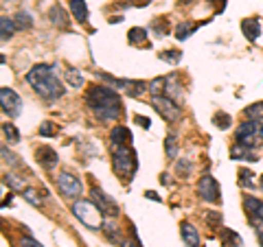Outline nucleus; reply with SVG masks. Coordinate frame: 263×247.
Instances as JSON below:
<instances>
[{"mask_svg": "<svg viewBox=\"0 0 263 247\" xmlns=\"http://www.w3.org/2000/svg\"><path fill=\"white\" fill-rule=\"evenodd\" d=\"M86 105L99 120H117L123 114V103L117 90L105 86H92L86 92Z\"/></svg>", "mask_w": 263, "mask_h": 247, "instance_id": "nucleus-1", "label": "nucleus"}, {"mask_svg": "<svg viewBox=\"0 0 263 247\" xmlns=\"http://www.w3.org/2000/svg\"><path fill=\"white\" fill-rule=\"evenodd\" d=\"M55 70H57V66L37 64V66H33L27 75V84L42 98H46V101H55V98H60L64 94V86Z\"/></svg>", "mask_w": 263, "mask_h": 247, "instance_id": "nucleus-2", "label": "nucleus"}, {"mask_svg": "<svg viewBox=\"0 0 263 247\" xmlns=\"http://www.w3.org/2000/svg\"><path fill=\"white\" fill-rule=\"evenodd\" d=\"M72 215L90 230H101L103 228V212L99 210L92 201H86V199L75 201L72 203Z\"/></svg>", "mask_w": 263, "mask_h": 247, "instance_id": "nucleus-3", "label": "nucleus"}, {"mask_svg": "<svg viewBox=\"0 0 263 247\" xmlns=\"http://www.w3.org/2000/svg\"><path fill=\"white\" fill-rule=\"evenodd\" d=\"M112 167L123 179H129L136 171V153L129 147H117L112 153Z\"/></svg>", "mask_w": 263, "mask_h": 247, "instance_id": "nucleus-4", "label": "nucleus"}, {"mask_svg": "<svg viewBox=\"0 0 263 247\" xmlns=\"http://www.w3.org/2000/svg\"><path fill=\"white\" fill-rule=\"evenodd\" d=\"M152 105L167 122H176V120H180V116H182V108H178V103L169 96H154Z\"/></svg>", "mask_w": 263, "mask_h": 247, "instance_id": "nucleus-5", "label": "nucleus"}, {"mask_svg": "<svg viewBox=\"0 0 263 247\" xmlns=\"http://www.w3.org/2000/svg\"><path fill=\"white\" fill-rule=\"evenodd\" d=\"M99 77L105 79L108 84H112V88H117V90H123L125 94L129 96H141L143 92L149 86L143 84V81H129V79H114V77H108V75H103V72H99Z\"/></svg>", "mask_w": 263, "mask_h": 247, "instance_id": "nucleus-6", "label": "nucleus"}, {"mask_svg": "<svg viewBox=\"0 0 263 247\" xmlns=\"http://www.w3.org/2000/svg\"><path fill=\"white\" fill-rule=\"evenodd\" d=\"M57 188L62 191V195L66 197H70V199H75V197L81 195V191H84V186H81V179L75 177L72 173L68 171H64L57 175Z\"/></svg>", "mask_w": 263, "mask_h": 247, "instance_id": "nucleus-7", "label": "nucleus"}, {"mask_svg": "<svg viewBox=\"0 0 263 247\" xmlns=\"http://www.w3.org/2000/svg\"><path fill=\"white\" fill-rule=\"evenodd\" d=\"M0 103H3V112L9 114V118H15L22 114V98L15 94L11 88L0 90Z\"/></svg>", "mask_w": 263, "mask_h": 247, "instance_id": "nucleus-8", "label": "nucleus"}, {"mask_svg": "<svg viewBox=\"0 0 263 247\" xmlns=\"http://www.w3.org/2000/svg\"><path fill=\"white\" fill-rule=\"evenodd\" d=\"M197 193H200V197L204 201L209 203H217L219 201V184L215 182V177L213 175H204L200 182H197Z\"/></svg>", "mask_w": 263, "mask_h": 247, "instance_id": "nucleus-9", "label": "nucleus"}, {"mask_svg": "<svg viewBox=\"0 0 263 247\" xmlns=\"http://www.w3.org/2000/svg\"><path fill=\"white\" fill-rule=\"evenodd\" d=\"M90 195H92V203L103 212V215H114V217L119 215V205L114 203L103 191H99V188H92V191H90Z\"/></svg>", "mask_w": 263, "mask_h": 247, "instance_id": "nucleus-10", "label": "nucleus"}, {"mask_svg": "<svg viewBox=\"0 0 263 247\" xmlns=\"http://www.w3.org/2000/svg\"><path fill=\"white\" fill-rule=\"evenodd\" d=\"M243 208H246V212H248L250 221H254V223H261L263 221V201L261 199H257V197H252V195H246L243 197Z\"/></svg>", "mask_w": 263, "mask_h": 247, "instance_id": "nucleus-11", "label": "nucleus"}, {"mask_svg": "<svg viewBox=\"0 0 263 247\" xmlns=\"http://www.w3.org/2000/svg\"><path fill=\"white\" fill-rule=\"evenodd\" d=\"M35 158H37V162L42 164V167H44L46 171L55 169V167H57V162H60V158H57V153L51 149V147H40V149L35 151Z\"/></svg>", "mask_w": 263, "mask_h": 247, "instance_id": "nucleus-12", "label": "nucleus"}, {"mask_svg": "<svg viewBox=\"0 0 263 247\" xmlns=\"http://www.w3.org/2000/svg\"><path fill=\"white\" fill-rule=\"evenodd\" d=\"M48 20H51L55 27H60V29H68V27H70L68 13L62 9V5H53L51 9H48Z\"/></svg>", "mask_w": 263, "mask_h": 247, "instance_id": "nucleus-13", "label": "nucleus"}, {"mask_svg": "<svg viewBox=\"0 0 263 247\" xmlns=\"http://www.w3.org/2000/svg\"><path fill=\"white\" fill-rule=\"evenodd\" d=\"M110 140L114 147H127V142L132 140V131L125 125H117L110 131Z\"/></svg>", "mask_w": 263, "mask_h": 247, "instance_id": "nucleus-14", "label": "nucleus"}, {"mask_svg": "<svg viewBox=\"0 0 263 247\" xmlns=\"http://www.w3.org/2000/svg\"><path fill=\"white\" fill-rule=\"evenodd\" d=\"M230 158L233 160H246V162H257V153H254L250 147L235 145L233 149H230Z\"/></svg>", "mask_w": 263, "mask_h": 247, "instance_id": "nucleus-15", "label": "nucleus"}, {"mask_svg": "<svg viewBox=\"0 0 263 247\" xmlns=\"http://www.w3.org/2000/svg\"><path fill=\"white\" fill-rule=\"evenodd\" d=\"M180 234H182L184 243L189 247H200V234H197V230L191 223H182V225H180Z\"/></svg>", "mask_w": 263, "mask_h": 247, "instance_id": "nucleus-16", "label": "nucleus"}, {"mask_svg": "<svg viewBox=\"0 0 263 247\" xmlns=\"http://www.w3.org/2000/svg\"><path fill=\"white\" fill-rule=\"evenodd\" d=\"M241 31H243V35L248 37L250 42H254V39L261 35V24H259V20L248 18V20H243V22H241Z\"/></svg>", "mask_w": 263, "mask_h": 247, "instance_id": "nucleus-17", "label": "nucleus"}, {"mask_svg": "<svg viewBox=\"0 0 263 247\" xmlns=\"http://www.w3.org/2000/svg\"><path fill=\"white\" fill-rule=\"evenodd\" d=\"M68 3H70V11H72V15H75V20L86 22V20H88L86 0H68Z\"/></svg>", "mask_w": 263, "mask_h": 247, "instance_id": "nucleus-18", "label": "nucleus"}, {"mask_svg": "<svg viewBox=\"0 0 263 247\" xmlns=\"http://www.w3.org/2000/svg\"><path fill=\"white\" fill-rule=\"evenodd\" d=\"M164 96L174 98V101H176L178 96H182V86L178 84V77H176V75L167 77V88H164Z\"/></svg>", "mask_w": 263, "mask_h": 247, "instance_id": "nucleus-19", "label": "nucleus"}, {"mask_svg": "<svg viewBox=\"0 0 263 247\" xmlns=\"http://www.w3.org/2000/svg\"><path fill=\"white\" fill-rule=\"evenodd\" d=\"M195 29H197V24L195 22H180L178 27H176V37L180 39V42H184L186 37H191L193 33H195Z\"/></svg>", "mask_w": 263, "mask_h": 247, "instance_id": "nucleus-20", "label": "nucleus"}, {"mask_svg": "<svg viewBox=\"0 0 263 247\" xmlns=\"http://www.w3.org/2000/svg\"><path fill=\"white\" fill-rule=\"evenodd\" d=\"M13 29H15V22L11 18H7V15H3V18H0V39L7 42V39L13 35Z\"/></svg>", "mask_w": 263, "mask_h": 247, "instance_id": "nucleus-21", "label": "nucleus"}, {"mask_svg": "<svg viewBox=\"0 0 263 247\" xmlns=\"http://www.w3.org/2000/svg\"><path fill=\"white\" fill-rule=\"evenodd\" d=\"M221 241H224L226 247H243L241 238L237 236L233 230H228V228H221Z\"/></svg>", "mask_w": 263, "mask_h": 247, "instance_id": "nucleus-22", "label": "nucleus"}, {"mask_svg": "<svg viewBox=\"0 0 263 247\" xmlns=\"http://www.w3.org/2000/svg\"><path fill=\"white\" fill-rule=\"evenodd\" d=\"M164 151H167V158L174 160L178 155V138L174 134H169L167 140H164Z\"/></svg>", "mask_w": 263, "mask_h": 247, "instance_id": "nucleus-23", "label": "nucleus"}, {"mask_svg": "<svg viewBox=\"0 0 263 247\" xmlns=\"http://www.w3.org/2000/svg\"><path fill=\"white\" fill-rule=\"evenodd\" d=\"M66 81H68L72 88H81L84 86V75H81L79 70H75V68H68L66 70Z\"/></svg>", "mask_w": 263, "mask_h": 247, "instance_id": "nucleus-24", "label": "nucleus"}, {"mask_svg": "<svg viewBox=\"0 0 263 247\" xmlns=\"http://www.w3.org/2000/svg\"><path fill=\"white\" fill-rule=\"evenodd\" d=\"M22 195H24V199H27L29 203H33V205H42V203H44V195L40 193V191L27 188V191H22Z\"/></svg>", "mask_w": 263, "mask_h": 247, "instance_id": "nucleus-25", "label": "nucleus"}, {"mask_svg": "<svg viewBox=\"0 0 263 247\" xmlns=\"http://www.w3.org/2000/svg\"><path fill=\"white\" fill-rule=\"evenodd\" d=\"M246 116H248L250 120H263V101L261 103H254L250 105V108H246Z\"/></svg>", "mask_w": 263, "mask_h": 247, "instance_id": "nucleus-26", "label": "nucleus"}, {"mask_svg": "<svg viewBox=\"0 0 263 247\" xmlns=\"http://www.w3.org/2000/svg\"><path fill=\"white\" fill-rule=\"evenodd\" d=\"M13 22H15V27H18V29H31V15L27 13V11H18V13H15V18H13Z\"/></svg>", "mask_w": 263, "mask_h": 247, "instance_id": "nucleus-27", "label": "nucleus"}, {"mask_svg": "<svg viewBox=\"0 0 263 247\" xmlns=\"http://www.w3.org/2000/svg\"><path fill=\"white\" fill-rule=\"evenodd\" d=\"M127 37H129V44H143L147 39V31L145 29H129Z\"/></svg>", "mask_w": 263, "mask_h": 247, "instance_id": "nucleus-28", "label": "nucleus"}, {"mask_svg": "<svg viewBox=\"0 0 263 247\" xmlns=\"http://www.w3.org/2000/svg\"><path fill=\"white\" fill-rule=\"evenodd\" d=\"M5 184H9L11 188H15V191H27L24 179H20L18 175H13V173H7V175H5Z\"/></svg>", "mask_w": 263, "mask_h": 247, "instance_id": "nucleus-29", "label": "nucleus"}, {"mask_svg": "<svg viewBox=\"0 0 263 247\" xmlns=\"http://www.w3.org/2000/svg\"><path fill=\"white\" fill-rule=\"evenodd\" d=\"M167 88V77H156L152 84H149V92L154 94V96H160V92Z\"/></svg>", "mask_w": 263, "mask_h": 247, "instance_id": "nucleus-30", "label": "nucleus"}, {"mask_svg": "<svg viewBox=\"0 0 263 247\" xmlns=\"http://www.w3.org/2000/svg\"><path fill=\"white\" fill-rule=\"evenodd\" d=\"M3 134H5V138L9 140V142H20V134H18V129H15L13 125H9V122H5L3 125Z\"/></svg>", "mask_w": 263, "mask_h": 247, "instance_id": "nucleus-31", "label": "nucleus"}, {"mask_svg": "<svg viewBox=\"0 0 263 247\" xmlns=\"http://www.w3.org/2000/svg\"><path fill=\"white\" fill-rule=\"evenodd\" d=\"M254 175L248 171V169H239V182H241V186H246V188H252L254 186V179H252Z\"/></svg>", "mask_w": 263, "mask_h": 247, "instance_id": "nucleus-32", "label": "nucleus"}, {"mask_svg": "<svg viewBox=\"0 0 263 247\" xmlns=\"http://www.w3.org/2000/svg\"><path fill=\"white\" fill-rule=\"evenodd\" d=\"M40 136H46V138H53V136H57V127L53 125V122H42L40 125Z\"/></svg>", "mask_w": 263, "mask_h": 247, "instance_id": "nucleus-33", "label": "nucleus"}, {"mask_svg": "<svg viewBox=\"0 0 263 247\" xmlns=\"http://www.w3.org/2000/svg\"><path fill=\"white\" fill-rule=\"evenodd\" d=\"M160 59L162 61H169V64H180V51H162L160 53Z\"/></svg>", "mask_w": 263, "mask_h": 247, "instance_id": "nucleus-34", "label": "nucleus"}, {"mask_svg": "<svg viewBox=\"0 0 263 247\" xmlns=\"http://www.w3.org/2000/svg\"><path fill=\"white\" fill-rule=\"evenodd\" d=\"M3 160L9 164V167H20V160H18V155H13L7 147H3Z\"/></svg>", "mask_w": 263, "mask_h": 247, "instance_id": "nucleus-35", "label": "nucleus"}, {"mask_svg": "<svg viewBox=\"0 0 263 247\" xmlns=\"http://www.w3.org/2000/svg\"><path fill=\"white\" fill-rule=\"evenodd\" d=\"M215 122H217V127H221V129H228L230 127V116L228 114H224V112H219V114H215Z\"/></svg>", "mask_w": 263, "mask_h": 247, "instance_id": "nucleus-36", "label": "nucleus"}, {"mask_svg": "<svg viewBox=\"0 0 263 247\" xmlns=\"http://www.w3.org/2000/svg\"><path fill=\"white\" fill-rule=\"evenodd\" d=\"M206 221H209V225H219L221 223V215L215 210H211L209 215H206Z\"/></svg>", "mask_w": 263, "mask_h": 247, "instance_id": "nucleus-37", "label": "nucleus"}, {"mask_svg": "<svg viewBox=\"0 0 263 247\" xmlns=\"http://www.w3.org/2000/svg\"><path fill=\"white\" fill-rule=\"evenodd\" d=\"M178 173H184V175H189V173H191V162H189V160H180L178 162Z\"/></svg>", "mask_w": 263, "mask_h": 247, "instance_id": "nucleus-38", "label": "nucleus"}, {"mask_svg": "<svg viewBox=\"0 0 263 247\" xmlns=\"http://www.w3.org/2000/svg\"><path fill=\"white\" fill-rule=\"evenodd\" d=\"M20 245H22V247H42V245H40V243L35 241V238H31V236H24Z\"/></svg>", "mask_w": 263, "mask_h": 247, "instance_id": "nucleus-39", "label": "nucleus"}, {"mask_svg": "<svg viewBox=\"0 0 263 247\" xmlns=\"http://www.w3.org/2000/svg\"><path fill=\"white\" fill-rule=\"evenodd\" d=\"M123 247H143V245H141V241H138V236H134V238L123 241Z\"/></svg>", "mask_w": 263, "mask_h": 247, "instance_id": "nucleus-40", "label": "nucleus"}, {"mask_svg": "<svg viewBox=\"0 0 263 247\" xmlns=\"http://www.w3.org/2000/svg\"><path fill=\"white\" fill-rule=\"evenodd\" d=\"M134 120H136V122H138V125H141V127H145V129L152 125V120H149V118H145V116H134Z\"/></svg>", "mask_w": 263, "mask_h": 247, "instance_id": "nucleus-41", "label": "nucleus"}, {"mask_svg": "<svg viewBox=\"0 0 263 247\" xmlns=\"http://www.w3.org/2000/svg\"><path fill=\"white\" fill-rule=\"evenodd\" d=\"M145 195H147V199H149V197H152V199H156V201H160V197H158V195H156V193H149V191H147Z\"/></svg>", "mask_w": 263, "mask_h": 247, "instance_id": "nucleus-42", "label": "nucleus"}, {"mask_svg": "<svg viewBox=\"0 0 263 247\" xmlns=\"http://www.w3.org/2000/svg\"><path fill=\"white\" fill-rule=\"evenodd\" d=\"M259 241H261V245H263V230H259Z\"/></svg>", "mask_w": 263, "mask_h": 247, "instance_id": "nucleus-43", "label": "nucleus"}, {"mask_svg": "<svg viewBox=\"0 0 263 247\" xmlns=\"http://www.w3.org/2000/svg\"><path fill=\"white\" fill-rule=\"evenodd\" d=\"M261 188H263V175H261Z\"/></svg>", "mask_w": 263, "mask_h": 247, "instance_id": "nucleus-44", "label": "nucleus"}]
</instances>
